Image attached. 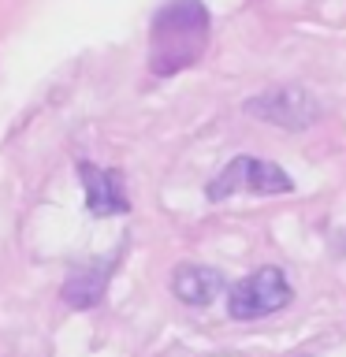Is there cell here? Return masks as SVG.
<instances>
[{"label":"cell","instance_id":"1","mask_svg":"<svg viewBox=\"0 0 346 357\" xmlns=\"http://www.w3.org/2000/svg\"><path fill=\"white\" fill-rule=\"evenodd\" d=\"M209 8L201 0H167L149 26V71L179 75L194 67L209 49Z\"/></svg>","mask_w":346,"mask_h":357},{"label":"cell","instance_id":"2","mask_svg":"<svg viewBox=\"0 0 346 357\" xmlns=\"http://www.w3.org/2000/svg\"><path fill=\"white\" fill-rule=\"evenodd\" d=\"M290 298H294V290H290L283 268L261 264L253 275L239 279L227 290V312L234 320H261V317H272V312L287 309Z\"/></svg>","mask_w":346,"mask_h":357},{"label":"cell","instance_id":"3","mask_svg":"<svg viewBox=\"0 0 346 357\" xmlns=\"http://www.w3.org/2000/svg\"><path fill=\"white\" fill-rule=\"evenodd\" d=\"M294 178H290L279 164L272 160H257V156H234L223 172L209 183L205 197L223 201L234 194H290Z\"/></svg>","mask_w":346,"mask_h":357},{"label":"cell","instance_id":"4","mask_svg":"<svg viewBox=\"0 0 346 357\" xmlns=\"http://www.w3.org/2000/svg\"><path fill=\"white\" fill-rule=\"evenodd\" d=\"M250 116L264 119V123H276V127H287V130H301L309 123H317L320 108L301 86H272L264 89L261 97L246 100L242 105Z\"/></svg>","mask_w":346,"mask_h":357},{"label":"cell","instance_id":"5","mask_svg":"<svg viewBox=\"0 0 346 357\" xmlns=\"http://www.w3.org/2000/svg\"><path fill=\"white\" fill-rule=\"evenodd\" d=\"M78 175H82V186H86V208L93 216H116V212L130 208L119 172H105L97 164H78Z\"/></svg>","mask_w":346,"mask_h":357},{"label":"cell","instance_id":"6","mask_svg":"<svg viewBox=\"0 0 346 357\" xmlns=\"http://www.w3.org/2000/svg\"><path fill=\"white\" fill-rule=\"evenodd\" d=\"M172 290L183 305H212L223 294V275L209 264H179L172 275Z\"/></svg>","mask_w":346,"mask_h":357},{"label":"cell","instance_id":"7","mask_svg":"<svg viewBox=\"0 0 346 357\" xmlns=\"http://www.w3.org/2000/svg\"><path fill=\"white\" fill-rule=\"evenodd\" d=\"M108 275H112V261H93V264H82L67 275L63 283V301L75 309H89L105 298V287H108Z\"/></svg>","mask_w":346,"mask_h":357}]
</instances>
